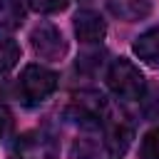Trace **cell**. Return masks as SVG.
Here are the masks:
<instances>
[{
    "label": "cell",
    "instance_id": "6da1fadb",
    "mask_svg": "<svg viewBox=\"0 0 159 159\" xmlns=\"http://www.w3.org/2000/svg\"><path fill=\"white\" fill-rule=\"evenodd\" d=\"M107 87L119 99H127V102L142 99L144 97V75L139 72V67L134 62L119 57L107 70Z\"/></svg>",
    "mask_w": 159,
    "mask_h": 159
},
{
    "label": "cell",
    "instance_id": "7a4b0ae2",
    "mask_svg": "<svg viewBox=\"0 0 159 159\" xmlns=\"http://www.w3.org/2000/svg\"><path fill=\"white\" fill-rule=\"evenodd\" d=\"M55 89H57V75L42 65H27L20 75V82H17L20 99L27 107L42 104Z\"/></svg>",
    "mask_w": 159,
    "mask_h": 159
},
{
    "label": "cell",
    "instance_id": "3957f363",
    "mask_svg": "<svg viewBox=\"0 0 159 159\" xmlns=\"http://www.w3.org/2000/svg\"><path fill=\"white\" fill-rule=\"evenodd\" d=\"M30 42H32L35 55L42 57V60H60L67 50V45L62 40V32L50 22H40L30 32Z\"/></svg>",
    "mask_w": 159,
    "mask_h": 159
},
{
    "label": "cell",
    "instance_id": "277c9868",
    "mask_svg": "<svg viewBox=\"0 0 159 159\" xmlns=\"http://www.w3.org/2000/svg\"><path fill=\"white\" fill-rule=\"evenodd\" d=\"M75 35L87 42V45H94V42H102L104 35H107V22L102 20L99 12L94 10H80L75 15Z\"/></svg>",
    "mask_w": 159,
    "mask_h": 159
},
{
    "label": "cell",
    "instance_id": "5b68a950",
    "mask_svg": "<svg viewBox=\"0 0 159 159\" xmlns=\"http://www.w3.org/2000/svg\"><path fill=\"white\" fill-rule=\"evenodd\" d=\"M132 50H134V55H137L142 62H147L149 67H159V27H152V30L142 32V35L134 40Z\"/></svg>",
    "mask_w": 159,
    "mask_h": 159
},
{
    "label": "cell",
    "instance_id": "8992f818",
    "mask_svg": "<svg viewBox=\"0 0 159 159\" xmlns=\"http://www.w3.org/2000/svg\"><path fill=\"white\" fill-rule=\"evenodd\" d=\"M109 10H112L117 17L132 22V20L147 17L149 10H152V2H149V0H112V2H109Z\"/></svg>",
    "mask_w": 159,
    "mask_h": 159
},
{
    "label": "cell",
    "instance_id": "52a82bcc",
    "mask_svg": "<svg viewBox=\"0 0 159 159\" xmlns=\"http://www.w3.org/2000/svg\"><path fill=\"white\" fill-rule=\"evenodd\" d=\"M129 142H132V129H129L122 119L112 122L109 129H107V147H109V152H112L114 157H119V154L127 152Z\"/></svg>",
    "mask_w": 159,
    "mask_h": 159
},
{
    "label": "cell",
    "instance_id": "ba28073f",
    "mask_svg": "<svg viewBox=\"0 0 159 159\" xmlns=\"http://www.w3.org/2000/svg\"><path fill=\"white\" fill-rule=\"evenodd\" d=\"M25 20V5L20 0H0V27L12 32Z\"/></svg>",
    "mask_w": 159,
    "mask_h": 159
},
{
    "label": "cell",
    "instance_id": "9c48e42d",
    "mask_svg": "<svg viewBox=\"0 0 159 159\" xmlns=\"http://www.w3.org/2000/svg\"><path fill=\"white\" fill-rule=\"evenodd\" d=\"M20 60V45L7 37V35H0V72H7L17 65Z\"/></svg>",
    "mask_w": 159,
    "mask_h": 159
},
{
    "label": "cell",
    "instance_id": "30bf717a",
    "mask_svg": "<svg viewBox=\"0 0 159 159\" xmlns=\"http://www.w3.org/2000/svg\"><path fill=\"white\" fill-rule=\"evenodd\" d=\"M139 154H142V159H159V127H154L152 132L144 134Z\"/></svg>",
    "mask_w": 159,
    "mask_h": 159
},
{
    "label": "cell",
    "instance_id": "8fae6325",
    "mask_svg": "<svg viewBox=\"0 0 159 159\" xmlns=\"http://www.w3.org/2000/svg\"><path fill=\"white\" fill-rule=\"evenodd\" d=\"M27 5L35 10V12H42V15H50V12H60L70 5V0H27Z\"/></svg>",
    "mask_w": 159,
    "mask_h": 159
},
{
    "label": "cell",
    "instance_id": "7c38bea8",
    "mask_svg": "<svg viewBox=\"0 0 159 159\" xmlns=\"http://www.w3.org/2000/svg\"><path fill=\"white\" fill-rule=\"evenodd\" d=\"M7 122H10V117H7V112L0 107V139H2V134H5V129H7Z\"/></svg>",
    "mask_w": 159,
    "mask_h": 159
}]
</instances>
